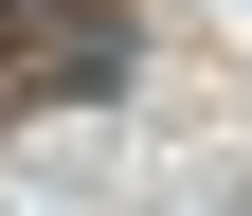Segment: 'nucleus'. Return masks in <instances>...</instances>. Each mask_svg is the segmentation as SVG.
<instances>
[{
    "label": "nucleus",
    "mask_w": 252,
    "mask_h": 216,
    "mask_svg": "<svg viewBox=\"0 0 252 216\" xmlns=\"http://www.w3.org/2000/svg\"><path fill=\"white\" fill-rule=\"evenodd\" d=\"M144 72V0H0V126L18 108H108Z\"/></svg>",
    "instance_id": "1"
}]
</instances>
